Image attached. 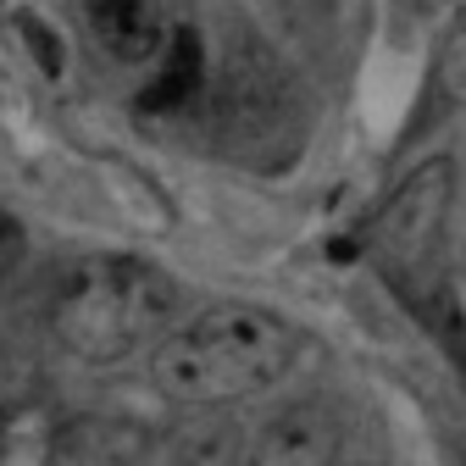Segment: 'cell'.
<instances>
[{"label": "cell", "instance_id": "cell-1", "mask_svg": "<svg viewBox=\"0 0 466 466\" xmlns=\"http://www.w3.org/2000/svg\"><path fill=\"white\" fill-rule=\"evenodd\" d=\"M295 361V333L261 306H211L195 322L161 333L150 350V372L167 400L184 405H228L272 389Z\"/></svg>", "mask_w": 466, "mask_h": 466}, {"label": "cell", "instance_id": "cell-2", "mask_svg": "<svg viewBox=\"0 0 466 466\" xmlns=\"http://www.w3.org/2000/svg\"><path fill=\"white\" fill-rule=\"evenodd\" d=\"M172 322V283L134 256H89L56 289V333L78 361H128L161 344Z\"/></svg>", "mask_w": 466, "mask_h": 466}, {"label": "cell", "instance_id": "cell-3", "mask_svg": "<svg viewBox=\"0 0 466 466\" xmlns=\"http://www.w3.org/2000/svg\"><path fill=\"white\" fill-rule=\"evenodd\" d=\"M450 195H455L450 161H428L400 184V195L383 206V217L372 228V256H378L383 278L411 300V311H428L439 300V289L450 283V272H444Z\"/></svg>", "mask_w": 466, "mask_h": 466}, {"label": "cell", "instance_id": "cell-4", "mask_svg": "<svg viewBox=\"0 0 466 466\" xmlns=\"http://www.w3.org/2000/svg\"><path fill=\"white\" fill-rule=\"evenodd\" d=\"M84 23L100 50H111L116 62H134V67L156 62L172 28H178L161 0H84Z\"/></svg>", "mask_w": 466, "mask_h": 466}, {"label": "cell", "instance_id": "cell-5", "mask_svg": "<svg viewBox=\"0 0 466 466\" xmlns=\"http://www.w3.org/2000/svg\"><path fill=\"white\" fill-rule=\"evenodd\" d=\"M200 67H206V50H200L195 28H172L167 50L150 62V84L139 89V111H156V116L184 111L200 89Z\"/></svg>", "mask_w": 466, "mask_h": 466}, {"label": "cell", "instance_id": "cell-6", "mask_svg": "<svg viewBox=\"0 0 466 466\" xmlns=\"http://www.w3.org/2000/svg\"><path fill=\"white\" fill-rule=\"evenodd\" d=\"M333 455V422L317 411H295L267 428L261 439V466H322Z\"/></svg>", "mask_w": 466, "mask_h": 466}, {"label": "cell", "instance_id": "cell-7", "mask_svg": "<svg viewBox=\"0 0 466 466\" xmlns=\"http://www.w3.org/2000/svg\"><path fill=\"white\" fill-rule=\"evenodd\" d=\"M23 261V228H17V217H6L0 211V283L12 278V267Z\"/></svg>", "mask_w": 466, "mask_h": 466}]
</instances>
